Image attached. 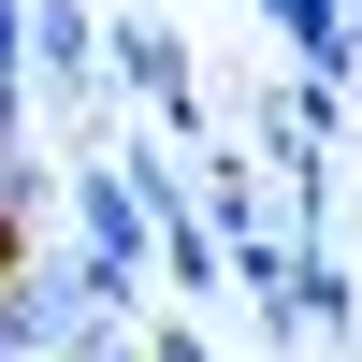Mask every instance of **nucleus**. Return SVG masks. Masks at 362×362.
<instances>
[{
  "instance_id": "f257e3e1",
  "label": "nucleus",
  "mask_w": 362,
  "mask_h": 362,
  "mask_svg": "<svg viewBox=\"0 0 362 362\" xmlns=\"http://www.w3.org/2000/svg\"><path fill=\"white\" fill-rule=\"evenodd\" d=\"M131 319H145V305H131L116 276H87L73 247H44L15 290H0V362H87L102 334H131Z\"/></svg>"
},
{
  "instance_id": "f03ea898",
  "label": "nucleus",
  "mask_w": 362,
  "mask_h": 362,
  "mask_svg": "<svg viewBox=\"0 0 362 362\" xmlns=\"http://www.w3.org/2000/svg\"><path fill=\"white\" fill-rule=\"evenodd\" d=\"M58 247H73L87 276H116V290L145 305V276H160V218H145V189L116 174V145L58 174Z\"/></svg>"
},
{
  "instance_id": "7ed1b4c3",
  "label": "nucleus",
  "mask_w": 362,
  "mask_h": 362,
  "mask_svg": "<svg viewBox=\"0 0 362 362\" xmlns=\"http://www.w3.org/2000/svg\"><path fill=\"white\" fill-rule=\"evenodd\" d=\"M247 160H261V174H319V160H334V87L261 73V102H247Z\"/></svg>"
},
{
  "instance_id": "20e7f679",
  "label": "nucleus",
  "mask_w": 362,
  "mask_h": 362,
  "mask_svg": "<svg viewBox=\"0 0 362 362\" xmlns=\"http://www.w3.org/2000/svg\"><path fill=\"white\" fill-rule=\"evenodd\" d=\"M203 232H218V247H261V232H290V218H276V174H261L247 145H203Z\"/></svg>"
},
{
  "instance_id": "39448f33",
  "label": "nucleus",
  "mask_w": 362,
  "mask_h": 362,
  "mask_svg": "<svg viewBox=\"0 0 362 362\" xmlns=\"http://www.w3.org/2000/svg\"><path fill=\"white\" fill-rule=\"evenodd\" d=\"M160 290H174V319H189L203 290H232V247H218V232H203V203H189V218L160 232Z\"/></svg>"
},
{
  "instance_id": "423d86ee",
  "label": "nucleus",
  "mask_w": 362,
  "mask_h": 362,
  "mask_svg": "<svg viewBox=\"0 0 362 362\" xmlns=\"http://www.w3.org/2000/svg\"><path fill=\"white\" fill-rule=\"evenodd\" d=\"M58 174H73V160H44V145H0V218H15V232H44V247H58Z\"/></svg>"
},
{
  "instance_id": "0eeeda50",
  "label": "nucleus",
  "mask_w": 362,
  "mask_h": 362,
  "mask_svg": "<svg viewBox=\"0 0 362 362\" xmlns=\"http://www.w3.org/2000/svg\"><path fill=\"white\" fill-rule=\"evenodd\" d=\"M305 334H319V348H348V334H362V276H348L334 247H305Z\"/></svg>"
},
{
  "instance_id": "6e6552de",
  "label": "nucleus",
  "mask_w": 362,
  "mask_h": 362,
  "mask_svg": "<svg viewBox=\"0 0 362 362\" xmlns=\"http://www.w3.org/2000/svg\"><path fill=\"white\" fill-rule=\"evenodd\" d=\"M145 362H218V334H203V319H174V305H160V319H145Z\"/></svg>"
},
{
  "instance_id": "1a4fd4ad",
  "label": "nucleus",
  "mask_w": 362,
  "mask_h": 362,
  "mask_svg": "<svg viewBox=\"0 0 362 362\" xmlns=\"http://www.w3.org/2000/svg\"><path fill=\"white\" fill-rule=\"evenodd\" d=\"M0 87H29V0H0Z\"/></svg>"
},
{
  "instance_id": "9d476101",
  "label": "nucleus",
  "mask_w": 362,
  "mask_h": 362,
  "mask_svg": "<svg viewBox=\"0 0 362 362\" xmlns=\"http://www.w3.org/2000/svg\"><path fill=\"white\" fill-rule=\"evenodd\" d=\"M29 261H44V232H15V218H0V290H15Z\"/></svg>"
},
{
  "instance_id": "9b49d317",
  "label": "nucleus",
  "mask_w": 362,
  "mask_h": 362,
  "mask_svg": "<svg viewBox=\"0 0 362 362\" xmlns=\"http://www.w3.org/2000/svg\"><path fill=\"white\" fill-rule=\"evenodd\" d=\"M87 362H145V319H131V334H102V348H87Z\"/></svg>"
},
{
  "instance_id": "f8f14e48",
  "label": "nucleus",
  "mask_w": 362,
  "mask_h": 362,
  "mask_svg": "<svg viewBox=\"0 0 362 362\" xmlns=\"http://www.w3.org/2000/svg\"><path fill=\"white\" fill-rule=\"evenodd\" d=\"M247 15H261V0H247Z\"/></svg>"
}]
</instances>
